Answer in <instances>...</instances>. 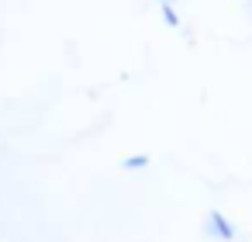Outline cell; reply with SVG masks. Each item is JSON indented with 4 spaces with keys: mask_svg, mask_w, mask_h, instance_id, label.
Segmentation results:
<instances>
[{
    "mask_svg": "<svg viewBox=\"0 0 252 242\" xmlns=\"http://www.w3.org/2000/svg\"><path fill=\"white\" fill-rule=\"evenodd\" d=\"M207 225H211V235H218V239H224V242L235 239V225H231L221 211H211V214H207Z\"/></svg>",
    "mask_w": 252,
    "mask_h": 242,
    "instance_id": "obj_1",
    "label": "cell"
},
{
    "mask_svg": "<svg viewBox=\"0 0 252 242\" xmlns=\"http://www.w3.org/2000/svg\"><path fill=\"white\" fill-rule=\"evenodd\" d=\"M159 11H162V21H166L169 28H180V14H176V7H173V4H162Z\"/></svg>",
    "mask_w": 252,
    "mask_h": 242,
    "instance_id": "obj_2",
    "label": "cell"
},
{
    "mask_svg": "<svg viewBox=\"0 0 252 242\" xmlns=\"http://www.w3.org/2000/svg\"><path fill=\"white\" fill-rule=\"evenodd\" d=\"M149 166V156H128L125 159V170H145Z\"/></svg>",
    "mask_w": 252,
    "mask_h": 242,
    "instance_id": "obj_3",
    "label": "cell"
},
{
    "mask_svg": "<svg viewBox=\"0 0 252 242\" xmlns=\"http://www.w3.org/2000/svg\"><path fill=\"white\" fill-rule=\"evenodd\" d=\"M159 4H173V0H159Z\"/></svg>",
    "mask_w": 252,
    "mask_h": 242,
    "instance_id": "obj_4",
    "label": "cell"
}]
</instances>
